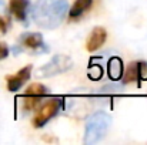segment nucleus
Returning a JSON list of instances; mask_svg holds the SVG:
<instances>
[{
    "label": "nucleus",
    "mask_w": 147,
    "mask_h": 145,
    "mask_svg": "<svg viewBox=\"0 0 147 145\" xmlns=\"http://www.w3.org/2000/svg\"><path fill=\"white\" fill-rule=\"evenodd\" d=\"M30 7L33 21L46 30L57 29L69 11L67 0H37Z\"/></svg>",
    "instance_id": "obj_1"
},
{
    "label": "nucleus",
    "mask_w": 147,
    "mask_h": 145,
    "mask_svg": "<svg viewBox=\"0 0 147 145\" xmlns=\"http://www.w3.org/2000/svg\"><path fill=\"white\" fill-rule=\"evenodd\" d=\"M110 124H111V117L104 111H97L93 115H90L86 122V131H84V140H83L84 144L92 145L103 140Z\"/></svg>",
    "instance_id": "obj_2"
},
{
    "label": "nucleus",
    "mask_w": 147,
    "mask_h": 145,
    "mask_svg": "<svg viewBox=\"0 0 147 145\" xmlns=\"http://www.w3.org/2000/svg\"><path fill=\"white\" fill-rule=\"evenodd\" d=\"M63 105H64V100L61 97H54V98L47 100L46 102H43L40 107H37V111L33 117V121H32L33 127L34 128L45 127L51 118H54L60 112Z\"/></svg>",
    "instance_id": "obj_3"
},
{
    "label": "nucleus",
    "mask_w": 147,
    "mask_h": 145,
    "mask_svg": "<svg viewBox=\"0 0 147 145\" xmlns=\"http://www.w3.org/2000/svg\"><path fill=\"white\" fill-rule=\"evenodd\" d=\"M73 65V60L66 54H56L51 60H49L39 71V77H54L57 74H61L67 70H70Z\"/></svg>",
    "instance_id": "obj_4"
},
{
    "label": "nucleus",
    "mask_w": 147,
    "mask_h": 145,
    "mask_svg": "<svg viewBox=\"0 0 147 145\" xmlns=\"http://www.w3.org/2000/svg\"><path fill=\"white\" fill-rule=\"evenodd\" d=\"M17 47H20V50L27 48V50L34 51V53L47 51V47H45L43 36L40 33H24V34H22L19 41H17Z\"/></svg>",
    "instance_id": "obj_5"
},
{
    "label": "nucleus",
    "mask_w": 147,
    "mask_h": 145,
    "mask_svg": "<svg viewBox=\"0 0 147 145\" xmlns=\"http://www.w3.org/2000/svg\"><path fill=\"white\" fill-rule=\"evenodd\" d=\"M32 70L33 67L29 64V65H24L23 68H20L17 73L9 76L6 78V84H7V90L11 91V93H16L19 91L29 80H30V76H32Z\"/></svg>",
    "instance_id": "obj_6"
},
{
    "label": "nucleus",
    "mask_w": 147,
    "mask_h": 145,
    "mask_svg": "<svg viewBox=\"0 0 147 145\" xmlns=\"http://www.w3.org/2000/svg\"><path fill=\"white\" fill-rule=\"evenodd\" d=\"M123 77V83L124 84H129V83H133V81H143L147 80V63L143 61H136V63H130L127 65V70L124 73Z\"/></svg>",
    "instance_id": "obj_7"
},
{
    "label": "nucleus",
    "mask_w": 147,
    "mask_h": 145,
    "mask_svg": "<svg viewBox=\"0 0 147 145\" xmlns=\"http://www.w3.org/2000/svg\"><path fill=\"white\" fill-rule=\"evenodd\" d=\"M30 1L29 0H10L9 1V10L23 24H27L29 13H30Z\"/></svg>",
    "instance_id": "obj_8"
},
{
    "label": "nucleus",
    "mask_w": 147,
    "mask_h": 145,
    "mask_svg": "<svg viewBox=\"0 0 147 145\" xmlns=\"http://www.w3.org/2000/svg\"><path fill=\"white\" fill-rule=\"evenodd\" d=\"M106 39H107V33H106V29L104 27H94L86 41V48L87 51L93 53V51H97L98 48L101 47L104 43H106Z\"/></svg>",
    "instance_id": "obj_9"
},
{
    "label": "nucleus",
    "mask_w": 147,
    "mask_h": 145,
    "mask_svg": "<svg viewBox=\"0 0 147 145\" xmlns=\"http://www.w3.org/2000/svg\"><path fill=\"white\" fill-rule=\"evenodd\" d=\"M93 6V0H76L71 7H69V19L70 21H77L82 19Z\"/></svg>",
    "instance_id": "obj_10"
},
{
    "label": "nucleus",
    "mask_w": 147,
    "mask_h": 145,
    "mask_svg": "<svg viewBox=\"0 0 147 145\" xmlns=\"http://www.w3.org/2000/svg\"><path fill=\"white\" fill-rule=\"evenodd\" d=\"M123 76V61L119 57H113L109 61V77L114 81L120 80Z\"/></svg>",
    "instance_id": "obj_11"
},
{
    "label": "nucleus",
    "mask_w": 147,
    "mask_h": 145,
    "mask_svg": "<svg viewBox=\"0 0 147 145\" xmlns=\"http://www.w3.org/2000/svg\"><path fill=\"white\" fill-rule=\"evenodd\" d=\"M49 94V88L43 84L39 83H33L27 87V90L24 91V96H33V97H46Z\"/></svg>",
    "instance_id": "obj_12"
},
{
    "label": "nucleus",
    "mask_w": 147,
    "mask_h": 145,
    "mask_svg": "<svg viewBox=\"0 0 147 145\" xmlns=\"http://www.w3.org/2000/svg\"><path fill=\"white\" fill-rule=\"evenodd\" d=\"M9 53H10V48L7 47V44L0 41V61L4 60V58L9 55Z\"/></svg>",
    "instance_id": "obj_13"
},
{
    "label": "nucleus",
    "mask_w": 147,
    "mask_h": 145,
    "mask_svg": "<svg viewBox=\"0 0 147 145\" xmlns=\"http://www.w3.org/2000/svg\"><path fill=\"white\" fill-rule=\"evenodd\" d=\"M7 31V21L4 17H0V36H4Z\"/></svg>",
    "instance_id": "obj_14"
},
{
    "label": "nucleus",
    "mask_w": 147,
    "mask_h": 145,
    "mask_svg": "<svg viewBox=\"0 0 147 145\" xmlns=\"http://www.w3.org/2000/svg\"><path fill=\"white\" fill-rule=\"evenodd\" d=\"M3 7V0H0V9Z\"/></svg>",
    "instance_id": "obj_15"
}]
</instances>
